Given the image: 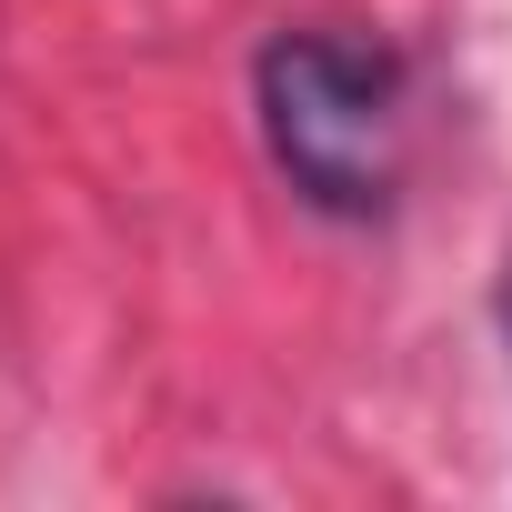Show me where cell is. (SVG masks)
Here are the masks:
<instances>
[{
	"label": "cell",
	"mask_w": 512,
	"mask_h": 512,
	"mask_svg": "<svg viewBox=\"0 0 512 512\" xmlns=\"http://www.w3.org/2000/svg\"><path fill=\"white\" fill-rule=\"evenodd\" d=\"M272 171L322 221H382L402 191V51L362 31H272L251 61Z\"/></svg>",
	"instance_id": "1"
},
{
	"label": "cell",
	"mask_w": 512,
	"mask_h": 512,
	"mask_svg": "<svg viewBox=\"0 0 512 512\" xmlns=\"http://www.w3.org/2000/svg\"><path fill=\"white\" fill-rule=\"evenodd\" d=\"M492 322H502V352H512V262H502V292H492Z\"/></svg>",
	"instance_id": "2"
}]
</instances>
